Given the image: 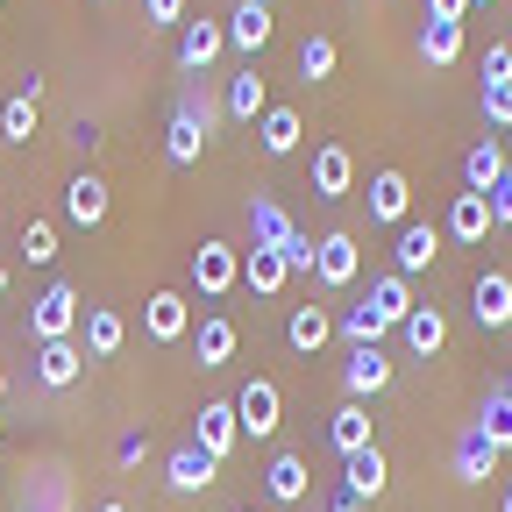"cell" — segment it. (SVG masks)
I'll return each instance as SVG.
<instances>
[{
	"mask_svg": "<svg viewBox=\"0 0 512 512\" xmlns=\"http://www.w3.org/2000/svg\"><path fill=\"white\" fill-rule=\"evenodd\" d=\"M349 185H356L349 143H320V150H313V200H342Z\"/></svg>",
	"mask_w": 512,
	"mask_h": 512,
	"instance_id": "9a60e30c",
	"label": "cell"
},
{
	"mask_svg": "<svg viewBox=\"0 0 512 512\" xmlns=\"http://www.w3.org/2000/svg\"><path fill=\"white\" fill-rule=\"evenodd\" d=\"M143 335L150 342H185L192 335V299L185 292H150L143 299Z\"/></svg>",
	"mask_w": 512,
	"mask_h": 512,
	"instance_id": "8992f818",
	"label": "cell"
},
{
	"mask_svg": "<svg viewBox=\"0 0 512 512\" xmlns=\"http://www.w3.org/2000/svg\"><path fill=\"white\" fill-rule=\"evenodd\" d=\"M328 441L342 448V463L363 456V448H377V434H370V406H363V399H342V406L328 413Z\"/></svg>",
	"mask_w": 512,
	"mask_h": 512,
	"instance_id": "2e32d148",
	"label": "cell"
},
{
	"mask_svg": "<svg viewBox=\"0 0 512 512\" xmlns=\"http://www.w3.org/2000/svg\"><path fill=\"white\" fill-rule=\"evenodd\" d=\"M0 441H8V413H0Z\"/></svg>",
	"mask_w": 512,
	"mask_h": 512,
	"instance_id": "c3c4849f",
	"label": "cell"
},
{
	"mask_svg": "<svg viewBox=\"0 0 512 512\" xmlns=\"http://www.w3.org/2000/svg\"><path fill=\"white\" fill-rule=\"evenodd\" d=\"M235 420H242V434L249 441H271L278 434V420H285V392L271 377H249L242 392H235Z\"/></svg>",
	"mask_w": 512,
	"mask_h": 512,
	"instance_id": "7a4b0ae2",
	"label": "cell"
},
{
	"mask_svg": "<svg viewBox=\"0 0 512 512\" xmlns=\"http://www.w3.org/2000/svg\"><path fill=\"white\" fill-rule=\"evenodd\" d=\"M470 0H427V22H463Z\"/></svg>",
	"mask_w": 512,
	"mask_h": 512,
	"instance_id": "ee69618b",
	"label": "cell"
},
{
	"mask_svg": "<svg viewBox=\"0 0 512 512\" xmlns=\"http://www.w3.org/2000/svg\"><path fill=\"white\" fill-rule=\"evenodd\" d=\"M228 356H235V320L207 313V320H200V370H221Z\"/></svg>",
	"mask_w": 512,
	"mask_h": 512,
	"instance_id": "1f68e13d",
	"label": "cell"
},
{
	"mask_svg": "<svg viewBox=\"0 0 512 512\" xmlns=\"http://www.w3.org/2000/svg\"><path fill=\"white\" fill-rule=\"evenodd\" d=\"M299 136H306L299 107H271L264 121H256V143H264V157H292V150H299Z\"/></svg>",
	"mask_w": 512,
	"mask_h": 512,
	"instance_id": "83f0119b",
	"label": "cell"
},
{
	"mask_svg": "<svg viewBox=\"0 0 512 512\" xmlns=\"http://www.w3.org/2000/svg\"><path fill=\"white\" fill-rule=\"evenodd\" d=\"M100 512H128V505H121V498H107V505H100Z\"/></svg>",
	"mask_w": 512,
	"mask_h": 512,
	"instance_id": "bcb514c9",
	"label": "cell"
},
{
	"mask_svg": "<svg viewBox=\"0 0 512 512\" xmlns=\"http://www.w3.org/2000/svg\"><path fill=\"white\" fill-rule=\"evenodd\" d=\"M484 200H491V221L505 228V221H512V171H505V178H498V185L484 192Z\"/></svg>",
	"mask_w": 512,
	"mask_h": 512,
	"instance_id": "b9f144b4",
	"label": "cell"
},
{
	"mask_svg": "<svg viewBox=\"0 0 512 512\" xmlns=\"http://www.w3.org/2000/svg\"><path fill=\"white\" fill-rule=\"evenodd\" d=\"M143 456H150V434H121V441H114V463H121V470H136Z\"/></svg>",
	"mask_w": 512,
	"mask_h": 512,
	"instance_id": "f35d334b",
	"label": "cell"
},
{
	"mask_svg": "<svg viewBox=\"0 0 512 512\" xmlns=\"http://www.w3.org/2000/svg\"><path fill=\"white\" fill-rule=\"evenodd\" d=\"M477 427H484V441L498 448V456L512 448V392H505V384H498V392H484V406H477Z\"/></svg>",
	"mask_w": 512,
	"mask_h": 512,
	"instance_id": "4dcf8cb0",
	"label": "cell"
},
{
	"mask_svg": "<svg viewBox=\"0 0 512 512\" xmlns=\"http://www.w3.org/2000/svg\"><path fill=\"white\" fill-rule=\"evenodd\" d=\"M484 121L491 128H512V79L505 86H484Z\"/></svg>",
	"mask_w": 512,
	"mask_h": 512,
	"instance_id": "8d00e7d4",
	"label": "cell"
},
{
	"mask_svg": "<svg viewBox=\"0 0 512 512\" xmlns=\"http://www.w3.org/2000/svg\"><path fill=\"white\" fill-rule=\"evenodd\" d=\"M0 399H8V377H0Z\"/></svg>",
	"mask_w": 512,
	"mask_h": 512,
	"instance_id": "f907efd6",
	"label": "cell"
},
{
	"mask_svg": "<svg viewBox=\"0 0 512 512\" xmlns=\"http://www.w3.org/2000/svg\"><path fill=\"white\" fill-rule=\"evenodd\" d=\"M512 79V43H491L484 50V86H505Z\"/></svg>",
	"mask_w": 512,
	"mask_h": 512,
	"instance_id": "74e56055",
	"label": "cell"
},
{
	"mask_svg": "<svg viewBox=\"0 0 512 512\" xmlns=\"http://www.w3.org/2000/svg\"><path fill=\"white\" fill-rule=\"evenodd\" d=\"M79 320H86V299H79V285H64V278L29 299V335L36 342H79Z\"/></svg>",
	"mask_w": 512,
	"mask_h": 512,
	"instance_id": "6da1fadb",
	"label": "cell"
},
{
	"mask_svg": "<svg viewBox=\"0 0 512 512\" xmlns=\"http://www.w3.org/2000/svg\"><path fill=\"white\" fill-rule=\"evenodd\" d=\"M470 8H491V0H470Z\"/></svg>",
	"mask_w": 512,
	"mask_h": 512,
	"instance_id": "f5cc1de1",
	"label": "cell"
},
{
	"mask_svg": "<svg viewBox=\"0 0 512 512\" xmlns=\"http://www.w3.org/2000/svg\"><path fill=\"white\" fill-rule=\"evenodd\" d=\"M342 484L370 505V498H384V484H392V463H384V448H363V456H349L342 463Z\"/></svg>",
	"mask_w": 512,
	"mask_h": 512,
	"instance_id": "484cf974",
	"label": "cell"
},
{
	"mask_svg": "<svg viewBox=\"0 0 512 512\" xmlns=\"http://www.w3.org/2000/svg\"><path fill=\"white\" fill-rule=\"evenodd\" d=\"M200 150H207V128L192 121L185 107H171V121H164V157L185 171V164H200Z\"/></svg>",
	"mask_w": 512,
	"mask_h": 512,
	"instance_id": "4316f807",
	"label": "cell"
},
{
	"mask_svg": "<svg viewBox=\"0 0 512 512\" xmlns=\"http://www.w3.org/2000/svg\"><path fill=\"white\" fill-rule=\"evenodd\" d=\"M363 306H370V320H377V328L392 335V328H406V313H413L420 299H413V285H406L399 271H384V278H370V299H363Z\"/></svg>",
	"mask_w": 512,
	"mask_h": 512,
	"instance_id": "4fadbf2b",
	"label": "cell"
},
{
	"mask_svg": "<svg viewBox=\"0 0 512 512\" xmlns=\"http://www.w3.org/2000/svg\"><path fill=\"white\" fill-rule=\"evenodd\" d=\"M285 278H292V271H285L278 249H249V256H242V285H249V292L271 299V292H285Z\"/></svg>",
	"mask_w": 512,
	"mask_h": 512,
	"instance_id": "f546056e",
	"label": "cell"
},
{
	"mask_svg": "<svg viewBox=\"0 0 512 512\" xmlns=\"http://www.w3.org/2000/svg\"><path fill=\"white\" fill-rule=\"evenodd\" d=\"M420 57L427 64H456L463 57V22H427L420 29Z\"/></svg>",
	"mask_w": 512,
	"mask_h": 512,
	"instance_id": "d6a6232c",
	"label": "cell"
},
{
	"mask_svg": "<svg viewBox=\"0 0 512 512\" xmlns=\"http://www.w3.org/2000/svg\"><path fill=\"white\" fill-rule=\"evenodd\" d=\"M192 441H200L214 463H228V456H235V441H242L235 399H207V406H200V427H192Z\"/></svg>",
	"mask_w": 512,
	"mask_h": 512,
	"instance_id": "52a82bcc",
	"label": "cell"
},
{
	"mask_svg": "<svg viewBox=\"0 0 512 512\" xmlns=\"http://www.w3.org/2000/svg\"><path fill=\"white\" fill-rule=\"evenodd\" d=\"M221 50H228V22H185V36H178V64H185V72H207Z\"/></svg>",
	"mask_w": 512,
	"mask_h": 512,
	"instance_id": "ffe728a7",
	"label": "cell"
},
{
	"mask_svg": "<svg viewBox=\"0 0 512 512\" xmlns=\"http://www.w3.org/2000/svg\"><path fill=\"white\" fill-rule=\"evenodd\" d=\"M64 214H72L79 228H100V221H107V178L79 171L72 185H64Z\"/></svg>",
	"mask_w": 512,
	"mask_h": 512,
	"instance_id": "603a6c76",
	"label": "cell"
},
{
	"mask_svg": "<svg viewBox=\"0 0 512 512\" xmlns=\"http://www.w3.org/2000/svg\"><path fill=\"white\" fill-rule=\"evenodd\" d=\"M406 214H413V185H406V171H399V164H384V171L370 178V221L406 228Z\"/></svg>",
	"mask_w": 512,
	"mask_h": 512,
	"instance_id": "7c38bea8",
	"label": "cell"
},
{
	"mask_svg": "<svg viewBox=\"0 0 512 512\" xmlns=\"http://www.w3.org/2000/svg\"><path fill=\"white\" fill-rule=\"evenodd\" d=\"M328 335H335V313H328V306H292L285 342H292L299 356H320V349H328Z\"/></svg>",
	"mask_w": 512,
	"mask_h": 512,
	"instance_id": "7402d4cb",
	"label": "cell"
},
{
	"mask_svg": "<svg viewBox=\"0 0 512 512\" xmlns=\"http://www.w3.org/2000/svg\"><path fill=\"white\" fill-rule=\"evenodd\" d=\"M434 256H441V228H434V221H406V228H399V242H392V271H399V278H413V271H427V264H434Z\"/></svg>",
	"mask_w": 512,
	"mask_h": 512,
	"instance_id": "5bb4252c",
	"label": "cell"
},
{
	"mask_svg": "<svg viewBox=\"0 0 512 512\" xmlns=\"http://www.w3.org/2000/svg\"><path fill=\"white\" fill-rule=\"evenodd\" d=\"M143 15H150V29H171V22H185V0H143Z\"/></svg>",
	"mask_w": 512,
	"mask_h": 512,
	"instance_id": "ab89813d",
	"label": "cell"
},
{
	"mask_svg": "<svg viewBox=\"0 0 512 512\" xmlns=\"http://www.w3.org/2000/svg\"><path fill=\"white\" fill-rule=\"evenodd\" d=\"M505 392H512V370H505Z\"/></svg>",
	"mask_w": 512,
	"mask_h": 512,
	"instance_id": "db71d44e",
	"label": "cell"
},
{
	"mask_svg": "<svg viewBox=\"0 0 512 512\" xmlns=\"http://www.w3.org/2000/svg\"><path fill=\"white\" fill-rule=\"evenodd\" d=\"M192 285H200V299H228L242 285V249L235 242H200L192 249Z\"/></svg>",
	"mask_w": 512,
	"mask_h": 512,
	"instance_id": "3957f363",
	"label": "cell"
},
{
	"mask_svg": "<svg viewBox=\"0 0 512 512\" xmlns=\"http://www.w3.org/2000/svg\"><path fill=\"white\" fill-rule=\"evenodd\" d=\"M505 228H512V221H505Z\"/></svg>",
	"mask_w": 512,
	"mask_h": 512,
	"instance_id": "9f6ffc18",
	"label": "cell"
},
{
	"mask_svg": "<svg viewBox=\"0 0 512 512\" xmlns=\"http://www.w3.org/2000/svg\"><path fill=\"white\" fill-rule=\"evenodd\" d=\"M249 512H264V505H249Z\"/></svg>",
	"mask_w": 512,
	"mask_h": 512,
	"instance_id": "11a10c76",
	"label": "cell"
},
{
	"mask_svg": "<svg viewBox=\"0 0 512 512\" xmlns=\"http://www.w3.org/2000/svg\"><path fill=\"white\" fill-rule=\"evenodd\" d=\"M335 64H342L335 36H306V43H299V72H306V79H335Z\"/></svg>",
	"mask_w": 512,
	"mask_h": 512,
	"instance_id": "836d02e7",
	"label": "cell"
},
{
	"mask_svg": "<svg viewBox=\"0 0 512 512\" xmlns=\"http://www.w3.org/2000/svg\"><path fill=\"white\" fill-rule=\"evenodd\" d=\"M271 36H278V15H271V8H256V0H235V15H228V50L256 57Z\"/></svg>",
	"mask_w": 512,
	"mask_h": 512,
	"instance_id": "e0dca14e",
	"label": "cell"
},
{
	"mask_svg": "<svg viewBox=\"0 0 512 512\" xmlns=\"http://www.w3.org/2000/svg\"><path fill=\"white\" fill-rule=\"evenodd\" d=\"M178 107H185V114H192V121H200V128H207V136H214V121H221V107H214V100H207V93H185V100H178Z\"/></svg>",
	"mask_w": 512,
	"mask_h": 512,
	"instance_id": "60d3db41",
	"label": "cell"
},
{
	"mask_svg": "<svg viewBox=\"0 0 512 512\" xmlns=\"http://www.w3.org/2000/svg\"><path fill=\"white\" fill-rule=\"evenodd\" d=\"M79 342H86V356H114V349L128 342V320H121L114 306H86V320H79Z\"/></svg>",
	"mask_w": 512,
	"mask_h": 512,
	"instance_id": "cb8c5ba5",
	"label": "cell"
},
{
	"mask_svg": "<svg viewBox=\"0 0 512 512\" xmlns=\"http://www.w3.org/2000/svg\"><path fill=\"white\" fill-rule=\"evenodd\" d=\"M22 256L29 264H57V228L50 221H22Z\"/></svg>",
	"mask_w": 512,
	"mask_h": 512,
	"instance_id": "d590c367",
	"label": "cell"
},
{
	"mask_svg": "<svg viewBox=\"0 0 512 512\" xmlns=\"http://www.w3.org/2000/svg\"><path fill=\"white\" fill-rule=\"evenodd\" d=\"M505 171H512V164H505V150H498V136H484V143H477V150L463 157V185H470V192H491V185H498Z\"/></svg>",
	"mask_w": 512,
	"mask_h": 512,
	"instance_id": "f1b7e54d",
	"label": "cell"
},
{
	"mask_svg": "<svg viewBox=\"0 0 512 512\" xmlns=\"http://www.w3.org/2000/svg\"><path fill=\"white\" fill-rule=\"evenodd\" d=\"M356 271H363V249H356V235H349V228H328V235L313 242V278L328 285V292L356 285Z\"/></svg>",
	"mask_w": 512,
	"mask_h": 512,
	"instance_id": "277c9868",
	"label": "cell"
},
{
	"mask_svg": "<svg viewBox=\"0 0 512 512\" xmlns=\"http://www.w3.org/2000/svg\"><path fill=\"white\" fill-rule=\"evenodd\" d=\"M498 512H512V484H505V498H498Z\"/></svg>",
	"mask_w": 512,
	"mask_h": 512,
	"instance_id": "7dc6e473",
	"label": "cell"
},
{
	"mask_svg": "<svg viewBox=\"0 0 512 512\" xmlns=\"http://www.w3.org/2000/svg\"><path fill=\"white\" fill-rule=\"evenodd\" d=\"M328 512H363V498H356L349 484H335V498H328Z\"/></svg>",
	"mask_w": 512,
	"mask_h": 512,
	"instance_id": "f6af8a7d",
	"label": "cell"
},
{
	"mask_svg": "<svg viewBox=\"0 0 512 512\" xmlns=\"http://www.w3.org/2000/svg\"><path fill=\"white\" fill-rule=\"evenodd\" d=\"M448 463H456V477H463V484H484V477L498 470V448H491V441H484V427L470 420V427L456 434V456H448Z\"/></svg>",
	"mask_w": 512,
	"mask_h": 512,
	"instance_id": "44dd1931",
	"label": "cell"
},
{
	"mask_svg": "<svg viewBox=\"0 0 512 512\" xmlns=\"http://www.w3.org/2000/svg\"><path fill=\"white\" fill-rule=\"evenodd\" d=\"M0 292H8V264H0Z\"/></svg>",
	"mask_w": 512,
	"mask_h": 512,
	"instance_id": "681fc988",
	"label": "cell"
},
{
	"mask_svg": "<svg viewBox=\"0 0 512 512\" xmlns=\"http://www.w3.org/2000/svg\"><path fill=\"white\" fill-rule=\"evenodd\" d=\"M0 136H8V143H29L36 136V100L29 93H15L8 107H0Z\"/></svg>",
	"mask_w": 512,
	"mask_h": 512,
	"instance_id": "e575fe53",
	"label": "cell"
},
{
	"mask_svg": "<svg viewBox=\"0 0 512 512\" xmlns=\"http://www.w3.org/2000/svg\"><path fill=\"white\" fill-rule=\"evenodd\" d=\"M221 114L228 121H264L271 114V79L256 72V64H242V72L228 79V93H221Z\"/></svg>",
	"mask_w": 512,
	"mask_h": 512,
	"instance_id": "8fae6325",
	"label": "cell"
},
{
	"mask_svg": "<svg viewBox=\"0 0 512 512\" xmlns=\"http://www.w3.org/2000/svg\"><path fill=\"white\" fill-rule=\"evenodd\" d=\"M399 335H406L413 356H441V349H448V313H441V306H413Z\"/></svg>",
	"mask_w": 512,
	"mask_h": 512,
	"instance_id": "d4e9b609",
	"label": "cell"
},
{
	"mask_svg": "<svg viewBox=\"0 0 512 512\" xmlns=\"http://www.w3.org/2000/svg\"><path fill=\"white\" fill-rule=\"evenodd\" d=\"M470 313H477V328H512V278L484 271L477 292H470Z\"/></svg>",
	"mask_w": 512,
	"mask_h": 512,
	"instance_id": "d6986e66",
	"label": "cell"
},
{
	"mask_svg": "<svg viewBox=\"0 0 512 512\" xmlns=\"http://www.w3.org/2000/svg\"><path fill=\"white\" fill-rule=\"evenodd\" d=\"M306 491H313L306 456H299V448H278L271 470H264V498H271V505H306Z\"/></svg>",
	"mask_w": 512,
	"mask_h": 512,
	"instance_id": "30bf717a",
	"label": "cell"
},
{
	"mask_svg": "<svg viewBox=\"0 0 512 512\" xmlns=\"http://www.w3.org/2000/svg\"><path fill=\"white\" fill-rule=\"evenodd\" d=\"M79 370H86V342H36V377L50 384V392L79 384Z\"/></svg>",
	"mask_w": 512,
	"mask_h": 512,
	"instance_id": "ac0fdd59",
	"label": "cell"
},
{
	"mask_svg": "<svg viewBox=\"0 0 512 512\" xmlns=\"http://www.w3.org/2000/svg\"><path fill=\"white\" fill-rule=\"evenodd\" d=\"M164 484H171L178 498H192V491H207V484H221V463L207 456L200 441H185V448H171V463H164Z\"/></svg>",
	"mask_w": 512,
	"mask_h": 512,
	"instance_id": "ba28073f",
	"label": "cell"
},
{
	"mask_svg": "<svg viewBox=\"0 0 512 512\" xmlns=\"http://www.w3.org/2000/svg\"><path fill=\"white\" fill-rule=\"evenodd\" d=\"M384 384H392V356H384V342L349 349V363H342V392H349V399H377Z\"/></svg>",
	"mask_w": 512,
	"mask_h": 512,
	"instance_id": "5b68a950",
	"label": "cell"
},
{
	"mask_svg": "<svg viewBox=\"0 0 512 512\" xmlns=\"http://www.w3.org/2000/svg\"><path fill=\"white\" fill-rule=\"evenodd\" d=\"M256 8H278V0H256Z\"/></svg>",
	"mask_w": 512,
	"mask_h": 512,
	"instance_id": "816d5d0a",
	"label": "cell"
},
{
	"mask_svg": "<svg viewBox=\"0 0 512 512\" xmlns=\"http://www.w3.org/2000/svg\"><path fill=\"white\" fill-rule=\"evenodd\" d=\"M100 143H107V136H100V128H93V121L79 114V121H72V150H79V157H93Z\"/></svg>",
	"mask_w": 512,
	"mask_h": 512,
	"instance_id": "7bdbcfd3",
	"label": "cell"
},
{
	"mask_svg": "<svg viewBox=\"0 0 512 512\" xmlns=\"http://www.w3.org/2000/svg\"><path fill=\"white\" fill-rule=\"evenodd\" d=\"M491 228H498V221H491V200H484V192H456V200H448V221H441V235H448V242L477 249Z\"/></svg>",
	"mask_w": 512,
	"mask_h": 512,
	"instance_id": "9c48e42d",
	"label": "cell"
}]
</instances>
